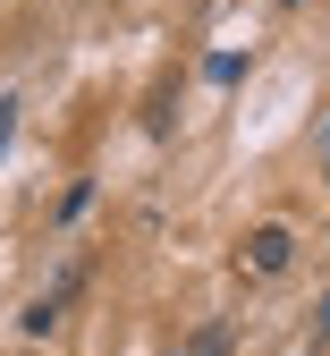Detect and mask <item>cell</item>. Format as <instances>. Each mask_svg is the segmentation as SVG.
<instances>
[{
  "label": "cell",
  "instance_id": "cell-1",
  "mask_svg": "<svg viewBox=\"0 0 330 356\" xmlns=\"http://www.w3.org/2000/svg\"><path fill=\"white\" fill-rule=\"evenodd\" d=\"M297 263V229H279V220H263V229L246 238V272H263V280H279Z\"/></svg>",
  "mask_w": 330,
  "mask_h": 356
},
{
  "label": "cell",
  "instance_id": "cell-4",
  "mask_svg": "<svg viewBox=\"0 0 330 356\" xmlns=\"http://www.w3.org/2000/svg\"><path fill=\"white\" fill-rule=\"evenodd\" d=\"M17 136V102H0V145H9Z\"/></svg>",
  "mask_w": 330,
  "mask_h": 356
},
{
  "label": "cell",
  "instance_id": "cell-5",
  "mask_svg": "<svg viewBox=\"0 0 330 356\" xmlns=\"http://www.w3.org/2000/svg\"><path fill=\"white\" fill-rule=\"evenodd\" d=\"M313 339H330V297H322V305H313Z\"/></svg>",
  "mask_w": 330,
  "mask_h": 356
},
{
  "label": "cell",
  "instance_id": "cell-6",
  "mask_svg": "<svg viewBox=\"0 0 330 356\" xmlns=\"http://www.w3.org/2000/svg\"><path fill=\"white\" fill-rule=\"evenodd\" d=\"M288 9H297V0H288Z\"/></svg>",
  "mask_w": 330,
  "mask_h": 356
},
{
  "label": "cell",
  "instance_id": "cell-2",
  "mask_svg": "<svg viewBox=\"0 0 330 356\" xmlns=\"http://www.w3.org/2000/svg\"><path fill=\"white\" fill-rule=\"evenodd\" d=\"M17 323H26V331L42 339V331H51V323H60V297H34V305H26V314H17Z\"/></svg>",
  "mask_w": 330,
  "mask_h": 356
},
{
  "label": "cell",
  "instance_id": "cell-3",
  "mask_svg": "<svg viewBox=\"0 0 330 356\" xmlns=\"http://www.w3.org/2000/svg\"><path fill=\"white\" fill-rule=\"evenodd\" d=\"M195 356H229V331H204V339H195Z\"/></svg>",
  "mask_w": 330,
  "mask_h": 356
}]
</instances>
